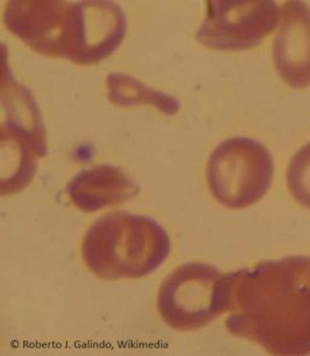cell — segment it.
Here are the masks:
<instances>
[{
    "label": "cell",
    "mask_w": 310,
    "mask_h": 356,
    "mask_svg": "<svg viewBox=\"0 0 310 356\" xmlns=\"http://www.w3.org/2000/svg\"><path fill=\"white\" fill-rule=\"evenodd\" d=\"M226 328L273 355L310 354V255L230 273Z\"/></svg>",
    "instance_id": "6da1fadb"
},
{
    "label": "cell",
    "mask_w": 310,
    "mask_h": 356,
    "mask_svg": "<svg viewBox=\"0 0 310 356\" xmlns=\"http://www.w3.org/2000/svg\"><path fill=\"white\" fill-rule=\"evenodd\" d=\"M3 24L35 53L78 65L106 60L127 32L125 13L111 1H8Z\"/></svg>",
    "instance_id": "7a4b0ae2"
},
{
    "label": "cell",
    "mask_w": 310,
    "mask_h": 356,
    "mask_svg": "<svg viewBox=\"0 0 310 356\" xmlns=\"http://www.w3.org/2000/svg\"><path fill=\"white\" fill-rule=\"evenodd\" d=\"M170 252V237L158 222L122 210L98 218L80 246L86 268L104 281L150 275Z\"/></svg>",
    "instance_id": "3957f363"
},
{
    "label": "cell",
    "mask_w": 310,
    "mask_h": 356,
    "mask_svg": "<svg viewBox=\"0 0 310 356\" xmlns=\"http://www.w3.org/2000/svg\"><path fill=\"white\" fill-rule=\"evenodd\" d=\"M3 60L1 78V195L21 192L33 180L36 159L47 154L45 129L38 105Z\"/></svg>",
    "instance_id": "277c9868"
},
{
    "label": "cell",
    "mask_w": 310,
    "mask_h": 356,
    "mask_svg": "<svg viewBox=\"0 0 310 356\" xmlns=\"http://www.w3.org/2000/svg\"><path fill=\"white\" fill-rule=\"evenodd\" d=\"M157 309L176 331H196L229 312V274L205 262L179 266L164 279Z\"/></svg>",
    "instance_id": "5b68a950"
},
{
    "label": "cell",
    "mask_w": 310,
    "mask_h": 356,
    "mask_svg": "<svg viewBox=\"0 0 310 356\" xmlns=\"http://www.w3.org/2000/svg\"><path fill=\"white\" fill-rule=\"evenodd\" d=\"M273 173L270 151L247 137H233L219 143L206 168L209 192L229 209H245L259 202L271 187Z\"/></svg>",
    "instance_id": "8992f818"
},
{
    "label": "cell",
    "mask_w": 310,
    "mask_h": 356,
    "mask_svg": "<svg viewBox=\"0 0 310 356\" xmlns=\"http://www.w3.org/2000/svg\"><path fill=\"white\" fill-rule=\"evenodd\" d=\"M196 40L209 49L237 51L258 46L278 26L281 8L274 1H206Z\"/></svg>",
    "instance_id": "52a82bcc"
},
{
    "label": "cell",
    "mask_w": 310,
    "mask_h": 356,
    "mask_svg": "<svg viewBox=\"0 0 310 356\" xmlns=\"http://www.w3.org/2000/svg\"><path fill=\"white\" fill-rule=\"evenodd\" d=\"M273 57L286 84L294 88L310 86V10L303 3L282 5Z\"/></svg>",
    "instance_id": "ba28073f"
},
{
    "label": "cell",
    "mask_w": 310,
    "mask_h": 356,
    "mask_svg": "<svg viewBox=\"0 0 310 356\" xmlns=\"http://www.w3.org/2000/svg\"><path fill=\"white\" fill-rule=\"evenodd\" d=\"M139 186L123 170L97 165L80 172L66 186L70 202L84 213H95L127 202L139 194Z\"/></svg>",
    "instance_id": "9c48e42d"
},
{
    "label": "cell",
    "mask_w": 310,
    "mask_h": 356,
    "mask_svg": "<svg viewBox=\"0 0 310 356\" xmlns=\"http://www.w3.org/2000/svg\"><path fill=\"white\" fill-rule=\"evenodd\" d=\"M108 100L118 107L151 106L165 115H176L180 104L172 95L143 84L128 74L113 72L106 78Z\"/></svg>",
    "instance_id": "30bf717a"
},
{
    "label": "cell",
    "mask_w": 310,
    "mask_h": 356,
    "mask_svg": "<svg viewBox=\"0 0 310 356\" xmlns=\"http://www.w3.org/2000/svg\"><path fill=\"white\" fill-rule=\"evenodd\" d=\"M289 192L296 202L310 210V143L301 147L289 163L286 175Z\"/></svg>",
    "instance_id": "8fae6325"
}]
</instances>
